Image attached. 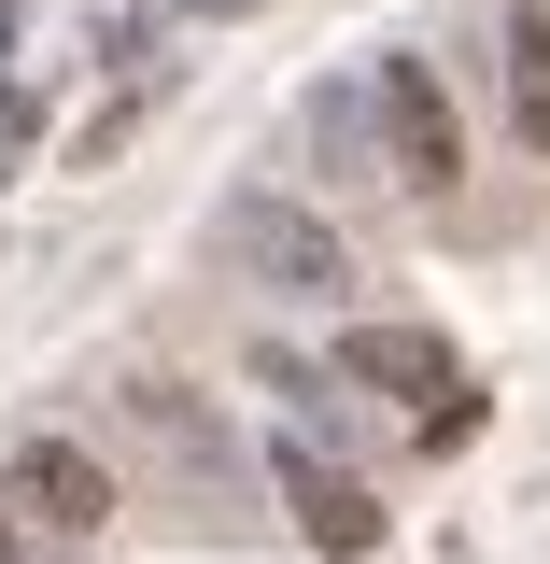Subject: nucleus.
<instances>
[{
	"label": "nucleus",
	"instance_id": "obj_1",
	"mask_svg": "<svg viewBox=\"0 0 550 564\" xmlns=\"http://www.w3.org/2000/svg\"><path fill=\"white\" fill-rule=\"evenodd\" d=\"M0 508H14L29 536H99L128 494H114V466H99L85 437H14V466H0Z\"/></svg>",
	"mask_w": 550,
	"mask_h": 564
},
{
	"label": "nucleus",
	"instance_id": "obj_2",
	"mask_svg": "<svg viewBox=\"0 0 550 564\" xmlns=\"http://www.w3.org/2000/svg\"><path fill=\"white\" fill-rule=\"evenodd\" d=\"M367 85H381V128H396V170H410L423 198H438V184L466 170V128H452V99H438V70H423V57H381Z\"/></svg>",
	"mask_w": 550,
	"mask_h": 564
},
{
	"label": "nucleus",
	"instance_id": "obj_3",
	"mask_svg": "<svg viewBox=\"0 0 550 564\" xmlns=\"http://www.w3.org/2000/svg\"><path fill=\"white\" fill-rule=\"evenodd\" d=\"M282 494H296V536H311V551H381V508H367V480H339V466H325V452H282Z\"/></svg>",
	"mask_w": 550,
	"mask_h": 564
},
{
	"label": "nucleus",
	"instance_id": "obj_4",
	"mask_svg": "<svg viewBox=\"0 0 550 564\" xmlns=\"http://www.w3.org/2000/svg\"><path fill=\"white\" fill-rule=\"evenodd\" d=\"M240 254H255V269H282V296H353L339 240H325L311 212H282V198H255V212H240Z\"/></svg>",
	"mask_w": 550,
	"mask_h": 564
},
{
	"label": "nucleus",
	"instance_id": "obj_5",
	"mask_svg": "<svg viewBox=\"0 0 550 564\" xmlns=\"http://www.w3.org/2000/svg\"><path fill=\"white\" fill-rule=\"evenodd\" d=\"M353 381H396V395H423V437H452V352L438 339H410V325H381V339H353Z\"/></svg>",
	"mask_w": 550,
	"mask_h": 564
},
{
	"label": "nucleus",
	"instance_id": "obj_6",
	"mask_svg": "<svg viewBox=\"0 0 550 564\" xmlns=\"http://www.w3.org/2000/svg\"><path fill=\"white\" fill-rule=\"evenodd\" d=\"M508 141L550 155V0H508Z\"/></svg>",
	"mask_w": 550,
	"mask_h": 564
},
{
	"label": "nucleus",
	"instance_id": "obj_7",
	"mask_svg": "<svg viewBox=\"0 0 550 564\" xmlns=\"http://www.w3.org/2000/svg\"><path fill=\"white\" fill-rule=\"evenodd\" d=\"M14 536H29V522H0V564H14Z\"/></svg>",
	"mask_w": 550,
	"mask_h": 564
}]
</instances>
